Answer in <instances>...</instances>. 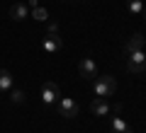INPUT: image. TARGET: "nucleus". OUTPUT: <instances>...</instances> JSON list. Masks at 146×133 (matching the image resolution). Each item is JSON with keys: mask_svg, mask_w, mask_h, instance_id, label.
Listing matches in <instances>:
<instances>
[{"mask_svg": "<svg viewBox=\"0 0 146 133\" xmlns=\"http://www.w3.org/2000/svg\"><path fill=\"white\" fill-rule=\"evenodd\" d=\"M10 99H12V104H25V92H22V90H12L10 92Z\"/></svg>", "mask_w": 146, "mask_h": 133, "instance_id": "4468645a", "label": "nucleus"}, {"mask_svg": "<svg viewBox=\"0 0 146 133\" xmlns=\"http://www.w3.org/2000/svg\"><path fill=\"white\" fill-rule=\"evenodd\" d=\"M36 5H39V0H27V7H32V10H34Z\"/></svg>", "mask_w": 146, "mask_h": 133, "instance_id": "f3484780", "label": "nucleus"}, {"mask_svg": "<svg viewBox=\"0 0 146 133\" xmlns=\"http://www.w3.org/2000/svg\"><path fill=\"white\" fill-rule=\"evenodd\" d=\"M61 46H63V39L58 34H49V36H44V41H42L44 53H49V56L58 53V51H61Z\"/></svg>", "mask_w": 146, "mask_h": 133, "instance_id": "20e7f679", "label": "nucleus"}, {"mask_svg": "<svg viewBox=\"0 0 146 133\" xmlns=\"http://www.w3.org/2000/svg\"><path fill=\"white\" fill-rule=\"evenodd\" d=\"M61 99V92H58V87L54 82H44L42 85V102L44 104H56Z\"/></svg>", "mask_w": 146, "mask_h": 133, "instance_id": "39448f33", "label": "nucleus"}, {"mask_svg": "<svg viewBox=\"0 0 146 133\" xmlns=\"http://www.w3.org/2000/svg\"><path fill=\"white\" fill-rule=\"evenodd\" d=\"M49 34H58V24H56V22L49 24Z\"/></svg>", "mask_w": 146, "mask_h": 133, "instance_id": "2eb2a0df", "label": "nucleus"}, {"mask_svg": "<svg viewBox=\"0 0 146 133\" xmlns=\"http://www.w3.org/2000/svg\"><path fill=\"white\" fill-rule=\"evenodd\" d=\"M141 10H144V3L141 0H129V15H141Z\"/></svg>", "mask_w": 146, "mask_h": 133, "instance_id": "ddd939ff", "label": "nucleus"}, {"mask_svg": "<svg viewBox=\"0 0 146 133\" xmlns=\"http://www.w3.org/2000/svg\"><path fill=\"white\" fill-rule=\"evenodd\" d=\"M10 17H12L15 22L27 20V17H29V7H27L25 3H15V5H12V10H10Z\"/></svg>", "mask_w": 146, "mask_h": 133, "instance_id": "1a4fd4ad", "label": "nucleus"}, {"mask_svg": "<svg viewBox=\"0 0 146 133\" xmlns=\"http://www.w3.org/2000/svg\"><path fill=\"white\" fill-rule=\"evenodd\" d=\"M124 128H127L124 119H122V116H112V133H122Z\"/></svg>", "mask_w": 146, "mask_h": 133, "instance_id": "f8f14e48", "label": "nucleus"}, {"mask_svg": "<svg viewBox=\"0 0 146 133\" xmlns=\"http://www.w3.org/2000/svg\"><path fill=\"white\" fill-rule=\"evenodd\" d=\"M144 46H146V36H144V34H134L129 41H127L124 53L129 56V53H134V51H144Z\"/></svg>", "mask_w": 146, "mask_h": 133, "instance_id": "0eeeda50", "label": "nucleus"}, {"mask_svg": "<svg viewBox=\"0 0 146 133\" xmlns=\"http://www.w3.org/2000/svg\"><path fill=\"white\" fill-rule=\"evenodd\" d=\"M141 17H144V20H146V5H144V10H141Z\"/></svg>", "mask_w": 146, "mask_h": 133, "instance_id": "a211bd4d", "label": "nucleus"}, {"mask_svg": "<svg viewBox=\"0 0 146 133\" xmlns=\"http://www.w3.org/2000/svg\"><path fill=\"white\" fill-rule=\"evenodd\" d=\"M12 90V75L0 68V92H10Z\"/></svg>", "mask_w": 146, "mask_h": 133, "instance_id": "9d476101", "label": "nucleus"}, {"mask_svg": "<svg viewBox=\"0 0 146 133\" xmlns=\"http://www.w3.org/2000/svg\"><path fill=\"white\" fill-rule=\"evenodd\" d=\"M56 107H58V114H61L63 119H76L80 114V107H78V102L76 99H71V97H61L56 102Z\"/></svg>", "mask_w": 146, "mask_h": 133, "instance_id": "f03ea898", "label": "nucleus"}, {"mask_svg": "<svg viewBox=\"0 0 146 133\" xmlns=\"http://www.w3.org/2000/svg\"><path fill=\"white\" fill-rule=\"evenodd\" d=\"M32 17H34V20H36V22H46V20H49V12H46V10H44V7H42V5H36V7H34V10H32Z\"/></svg>", "mask_w": 146, "mask_h": 133, "instance_id": "9b49d317", "label": "nucleus"}, {"mask_svg": "<svg viewBox=\"0 0 146 133\" xmlns=\"http://www.w3.org/2000/svg\"><path fill=\"white\" fill-rule=\"evenodd\" d=\"M78 73L85 80H95V77H98V66H95L93 58H83V61L78 63Z\"/></svg>", "mask_w": 146, "mask_h": 133, "instance_id": "423d86ee", "label": "nucleus"}, {"mask_svg": "<svg viewBox=\"0 0 146 133\" xmlns=\"http://www.w3.org/2000/svg\"><path fill=\"white\" fill-rule=\"evenodd\" d=\"M112 114H115V116H122V104H115V107H112Z\"/></svg>", "mask_w": 146, "mask_h": 133, "instance_id": "dca6fc26", "label": "nucleus"}, {"mask_svg": "<svg viewBox=\"0 0 146 133\" xmlns=\"http://www.w3.org/2000/svg\"><path fill=\"white\" fill-rule=\"evenodd\" d=\"M127 70H129L131 75H141V73L146 70V53L144 51L129 53V58H127Z\"/></svg>", "mask_w": 146, "mask_h": 133, "instance_id": "7ed1b4c3", "label": "nucleus"}, {"mask_svg": "<svg viewBox=\"0 0 146 133\" xmlns=\"http://www.w3.org/2000/svg\"><path fill=\"white\" fill-rule=\"evenodd\" d=\"M122 133H131V128H129V126H127V128H124V131H122Z\"/></svg>", "mask_w": 146, "mask_h": 133, "instance_id": "6ab92c4d", "label": "nucleus"}, {"mask_svg": "<svg viewBox=\"0 0 146 133\" xmlns=\"http://www.w3.org/2000/svg\"><path fill=\"white\" fill-rule=\"evenodd\" d=\"M95 94H98V97H105V99H107V97H112V94H115L117 92V80H115V77H112V75H102V77H95Z\"/></svg>", "mask_w": 146, "mask_h": 133, "instance_id": "f257e3e1", "label": "nucleus"}, {"mask_svg": "<svg viewBox=\"0 0 146 133\" xmlns=\"http://www.w3.org/2000/svg\"><path fill=\"white\" fill-rule=\"evenodd\" d=\"M90 111H93L95 116H107V114H110V104H107V99H105V97L93 99V104H90Z\"/></svg>", "mask_w": 146, "mask_h": 133, "instance_id": "6e6552de", "label": "nucleus"}]
</instances>
